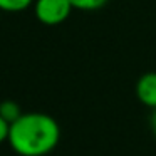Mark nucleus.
<instances>
[{"mask_svg": "<svg viewBox=\"0 0 156 156\" xmlns=\"http://www.w3.org/2000/svg\"><path fill=\"white\" fill-rule=\"evenodd\" d=\"M22 114H24V112H22L20 106H19L15 101L7 99V101L0 102V116H2V118H4L7 122H10V124L14 121H17Z\"/></svg>", "mask_w": 156, "mask_h": 156, "instance_id": "20e7f679", "label": "nucleus"}, {"mask_svg": "<svg viewBox=\"0 0 156 156\" xmlns=\"http://www.w3.org/2000/svg\"><path fill=\"white\" fill-rule=\"evenodd\" d=\"M34 2L35 0H0V10L17 14V12H24L29 7H32Z\"/></svg>", "mask_w": 156, "mask_h": 156, "instance_id": "39448f33", "label": "nucleus"}, {"mask_svg": "<svg viewBox=\"0 0 156 156\" xmlns=\"http://www.w3.org/2000/svg\"><path fill=\"white\" fill-rule=\"evenodd\" d=\"M136 96L146 108L156 109V72H146L138 79Z\"/></svg>", "mask_w": 156, "mask_h": 156, "instance_id": "7ed1b4c3", "label": "nucleus"}, {"mask_svg": "<svg viewBox=\"0 0 156 156\" xmlns=\"http://www.w3.org/2000/svg\"><path fill=\"white\" fill-rule=\"evenodd\" d=\"M72 4V7L77 10H84V12H92V10H99L102 9L108 0H69Z\"/></svg>", "mask_w": 156, "mask_h": 156, "instance_id": "423d86ee", "label": "nucleus"}, {"mask_svg": "<svg viewBox=\"0 0 156 156\" xmlns=\"http://www.w3.org/2000/svg\"><path fill=\"white\" fill-rule=\"evenodd\" d=\"M9 133H10V122H7L0 116V144L4 141H9Z\"/></svg>", "mask_w": 156, "mask_h": 156, "instance_id": "0eeeda50", "label": "nucleus"}, {"mask_svg": "<svg viewBox=\"0 0 156 156\" xmlns=\"http://www.w3.org/2000/svg\"><path fill=\"white\" fill-rule=\"evenodd\" d=\"M72 9L74 7L69 0H35L34 2V14L37 20L51 27L67 20Z\"/></svg>", "mask_w": 156, "mask_h": 156, "instance_id": "f03ea898", "label": "nucleus"}, {"mask_svg": "<svg viewBox=\"0 0 156 156\" xmlns=\"http://www.w3.org/2000/svg\"><path fill=\"white\" fill-rule=\"evenodd\" d=\"M61 139V128L45 112H24L10 124L9 144L20 156H45Z\"/></svg>", "mask_w": 156, "mask_h": 156, "instance_id": "f257e3e1", "label": "nucleus"}, {"mask_svg": "<svg viewBox=\"0 0 156 156\" xmlns=\"http://www.w3.org/2000/svg\"><path fill=\"white\" fill-rule=\"evenodd\" d=\"M151 129H153V134L156 138V109H153V114H151Z\"/></svg>", "mask_w": 156, "mask_h": 156, "instance_id": "6e6552de", "label": "nucleus"}]
</instances>
